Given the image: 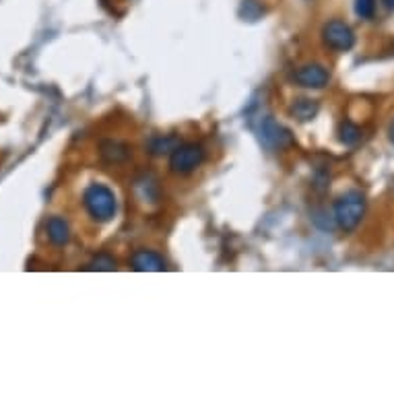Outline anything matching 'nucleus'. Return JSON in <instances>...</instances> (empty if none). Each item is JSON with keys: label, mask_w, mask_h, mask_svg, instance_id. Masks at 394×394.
I'll list each match as a JSON object with an SVG mask.
<instances>
[{"label": "nucleus", "mask_w": 394, "mask_h": 394, "mask_svg": "<svg viewBox=\"0 0 394 394\" xmlns=\"http://www.w3.org/2000/svg\"><path fill=\"white\" fill-rule=\"evenodd\" d=\"M366 209H368V201L364 192L349 190L335 203V221L342 232H353L362 223Z\"/></svg>", "instance_id": "f257e3e1"}, {"label": "nucleus", "mask_w": 394, "mask_h": 394, "mask_svg": "<svg viewBox=\"0 0 394 394\" xmlns=\"http://www.w3.org/2000/svg\"><path fill=\"white\" fill-rule=\"evenodd\" d=\"M83 205L87 213L95 219V221H109L114 219L118 203H116V194L104 184H91L85 194H83Z\"/></svg>", "instance_id": "f03ea898"}, {"label": "nucleus", "mask_w": 394, "mask_h": 394, "mask_svg": "<svg viewBox=\"0 0 394 394\" xmlns=\"http://www.w3.org/2000/svg\"><path fill=\"white\" fill-rule=\"evenodd\" d=\"M205 161V149L196 143H184V145H178L172 155H169V169L174 174H192L196 167H201V163Z\"/></svg>", "instance_id": "7ed1b4c3"}, {"label": "nucleus", "mask_w": 394, "mask_h": 394, "mask_svg": "<svg viewBox=\"0 0 394 394\" xmlns=\"http://www.w3.org/2000/svg\"><path fill=\"white\" fill-rule=\"evenodd\" d=\"M322 40L324 44L335 52H349L355 46V33L341 19H333L322 27Z\"/></svg>", "instance_id": "20e7f679"}, {"label": "nucleus", "mask_w": 394, "mask_h": 394, "mask_svg": "<svg viewBox=\"0 0 394 394\" xmlns=\"http://www.w3.org/2000/svg\"><path fill=\"white\" fill-rule=\"evenodd\" d=\"M293 80L306 89H324L330 83V73L322 64H304L293 73Z\"/></svg>", "instance_id": "39448f33"}, {"label": "nucleus", "mask_w": 394, "mask_h": 394, "mask_svg": "<svg viewBox=\"0 0 394 394\" xmlns=\"http://www.w3.org/2000/svg\"><path fill=\"white\" fill-rule=\"evenodd\" d=\"M261 132H263V138L266 145H270V147H275V149H285V147H289L293 145V136H291V132L285 129V126H281L277 120H273L270 116H266L263 120V124H261Z\"/></svg>", "instance_id": "423d86ee"}, {"label": "nucleus", "mask_w": 394, "mask_h": 394, "mask_svg": "<svg viewBox=\"0 0 394 394\" xmlns=\"http://www.w3.org/2000/svg\"><path fill=\"white\" fill-rule=\"evenodd\" d=\"M131 264L134 270L138 273H159L165 270V261L153 250H136L132 254Z\"/></svg>", "instance_id": "0eeeda50"}, {"label": "nucleus", "mask_w": 394, "mask_h": 394, "mask_svg": "<svg viewBox=\"0 0 394 394\" xmlns=\"http://www.w3.org/2000/svg\"><path fill=\"white\" fill-rule=\"evenodd\" d=\"M46 232H48V239L54 246H66L71 241V227L62 217H52L46 223Z\"/></svg>", "instance_id": "6e6552de"}, {"label": "nucleus", "mask_w": 394, "mask_h": 394, "mask_svg": "<svg viewBox=\"0 0 394 394\" xmlns=\"http://www.w3.org/2000/svg\"><path fill=\"white\" fill-rule=\"evenodd\" d=\"M318 109H320V105H318V102H314V100H297L295 104L291 105V114H293L297 120H302V122L312 120L316 114H318Z\"/></svg>", "instance_id": "1a4fd4ad"}, {"label": "nucleus", "mask_w": 394, "mask_h": 394, "mask_svg": "<svg viewBox=\"0 0 394 394\" xmlns=\"http://www.w3.org/2000/svg\"><path fill=\"white\" fill-rule=\"evenodd\" d=\"M102 155L107 161H124L131 155V151H129L126 145H120V143H114V141H105L102 145Z\"/></svg>", "instance_id": "9d476101"}, {"label": "nucleus", "mask_w": 394, "mask_h": 394, "mask_svg": "<svg viewBox=\"0 0 394 394\" xmlns=\"http://www.w3.org/2000/svg\"><path fill=\"white\" fill-rule=\"evenodd\" d=\"M178 147V141L176 136H155L151 143H149V149L153 155H161V153H172L174 149Z\"/></svg>", "instance_id": "9b49d317"}, {"label": "nucleus", "mask_w": 394, "mask_h": 394, "mask_svg": "<svg viewBox=\"0 0 394 394\" xmlns=\"http://www.w3.org/2000/svg\"><path fill=\"white\" fill-rule=\"evenodd\" d=\"M339 138H341L342 145L351 147V145H355V143L362 138V131H359V126H357V124H353V122L345 120V122L341 124V129H339Z\"/></svg>", "instance_id": "f8f14e48"}, {"label": "nucleus", "mask_w": 394, "mask_h": 394, "mask_svg": "<svg viewBox=\"0 0 394 394\" xmlns=\"http://www.w3.org/2000/svg\"><path fill=\"white\" fill-rule=\"evenodd\" d=\"M239 13H241V17H246V19H250V21H256V19L263 15V4L256 2V0H244Z\"/></svg>", "instance_id": "ddd939ff"}, {"label": "nucleus", "mask_w": 394, "mask_h": 394, "mask_svg": "<svg viewBox=\"0 0 394 394\" xmlns=\"http://www.w3.org/2000/svg\"><path fill=\"white\" fill-rule=\"evenodd\" d=\"M91 270H114L116 268V261L109 254H100L93 258V263L89 264Z\"/></svg>", "instance_id": "4468645a"}, {"label": "nucleus", "mask_w": 394, "mask_h": 394, "mask_svg": "<svg viewBox=\"0 0 394 394\" xmlns=\"http://www.w3.org/2000/svg\"><path fill=\"white\" fill-rule=\"evenodd\" d=\"M376 11V0H355V13L362 19H371Z\"/></svg>", "instance_id": "2eb2a0df"}, {"label": "nucleus", "mask_w": 394, "mask_h": 394, "mask_svg": "<svg viewBox=\"0 0 394 394\" xmlns=\"http://www.w3.org/2000/svg\"><path fill=\"white\" fill-rule=\"evenodd\" d=\"M388 138H390V143L394 145V120L390 122V126H388Z\"/></svg>", "instance_id": "dca6fc26"}, {"label": "nucleus", "mask_w": 394, "mask_h": 394, "mask_svg": "<svg viewBox=\"0 0 394 394\" xmlns=\"http://www.w3.org/2000/svg\"><path fill=\"white\" fill-rule=\"evenodd\" d=\"M384 4H386L388 8H394V0H384Z\"/></svg>", "instance_id": "f3484780"}]
</instances>
